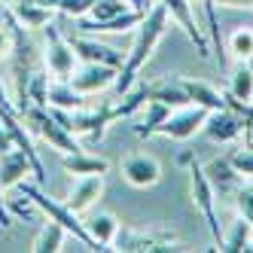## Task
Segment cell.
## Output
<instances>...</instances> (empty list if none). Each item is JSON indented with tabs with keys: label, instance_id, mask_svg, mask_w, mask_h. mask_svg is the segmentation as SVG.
Listing matches in <instances>:
<instances>
[{
	"label": "cell",
	"instance_id": "6da1fadb",
	"mask_svg": "<svg viewBox=\"0 0 253 253\" xmlns=\"http://www.w3.org/2000/svg\"><path fill=\"white\" fill-rule=\"evenodd\" d=\"M168 19H171V15H168V9L162 6V3H153L150 12L143 15V22L137 25L134 46H131L128 55H125V61H122V67H119V74H116V83H113L116 95H125V92L134 85V80H137V74L143 70V64L153 58L156 46L162 43V37H165Z\"/></svg>",
	"mask_w": 253,
	"mask_h": 253
},
{
	"label": "cell",
	"instance_id": "7a4b0ae2",
	"mask_svg": "<svg viewBox=\"0 0 253 253\" xmlns=\"http://www.w3.org/2000/svg\"><path fill=\"white\" fill-rule=\"evenodd\" d=\"M19 192H25L34 205H37V211H43L49 220H55L58 226H64V232L67 235H74V238L85 247V250H101L95 241H92V235L85 232V223L80 220V213H74L67 205H61V202H55V198H49L46 192H43V186L40 183H28V177L19 183Z\"/></svg>",
	"mask_w": 253,
	"mask_h": 253
},
{
	"label": "cell",
	"instance_id": "3957f363",
	"mask_svg": "<svg viewBox=\"0 0 253 253\" xmlns=\"http://www.w3.org/2000/svg\"><path fill=\"white\" fill-rule=\"evenodd\" d=\"M19 116L25 119V125H28V131H31V134H40V137L49 143V147H52V150H58L61 156H64V153H77V150H83L80 143H77V137L70 134L55 116H52L49 107L28 104Z\"/></svg>",
	"mask_w": 253,
	"mask_h": 253
},
{
	"label": "cell",
	"instance_id": "277c9868",
	"mask_svg": "<svg viewBox=\"0 0 253 253\" xmlns=\"http://www.w3.org/2000/svg\"><path fill=\"white\" fill-rule=\"evenodd\" d=\"M186 174H189V195H192V205H195L198 213L205 216L208 232H211V238H213L216 250H220L223 232H220V220H216V192H213V186H211V180H208L205 168L198 165L195 159L186 165Z\"/></svg>",
	"mask_w": 253,
	"mask_h": 253
},
{
	"label": "cell",
	"instance_id": "5b68a950",
	"mask_svg": "<svg viewBox=\"0 0 253 253\" xmlns=\"http://www.w3.org/2000/svg\"><path fill=\"white\" fill-rule=\"evenodd\" d=\"M46 31V55H43V64H46V70L55 80H70V74L77 70V52L70 49V43L61 37V31L55 28V25H46L43 28Z\"/></svg>",
	"mask_w": 253,
	"mask_h": 253
},
{
	"label": "cell",
	"instance_id": "8992f818",
	"mask_svg": "<svg viewBox=\"0 0 253 253\" xmlns=\"http://www.w3.org/2000/svg\"><path fill=\"white\" fill-rule=\"evenodd\" d=\"M208 113L211 110H205V107H198V104H186V107H180V110H171V116L156 128V134L171 137V140H189L195 131H202Z\"/></svg>",
	"mask_w": 253,
	"mask_h": 253
},
{
	"label": "cell",
	"instance_id": "52a82bcc",
	"mask_svg": "<svg viewBox=\"0 0 253 253\" xmlns=\"http://www.w3.org/2000/svg\"><path fill=\"white\" fill-rule=\"evenodd\" d=\"M247 128H250L247 119L238 116L235 110H229V107H223V110H211L208 119H205V125H202V131H205L211 140H216V143H232V140H238Z\"/></svg>",
	"mask_w": 253,
	"mask_h": 253
},
{
	"label": "cell",
	"instance_id": "ba28073f",
	"mask_svg": "<svg viewBox=\"0 0 253 253\" xmlns=\"http://www.w3.org/2000/svg\"><path fill=\"white\" fill-rule=\"evenodd\" d=\"M116 74L119 67H110V64H95V61H83V67H77L70 74V85L83 95H95V92H104L116 83Z\"/></svg>",
	"mask_w": 253,
	"mask_h": 253
},
{
	"label": "cell",
	"instance_id": "9c48e42d",
	"mask_svg": "<svg viewBox=\"0 0 253 253\" xmlns=\"http://www.w3.org/2000/svg\"><path fill=\"white\" fill-rule=\"evenodd\" d=\"M119 171H122V180H125V183H131V186H137V189L156 186L159 180H162V165H159L153 156H147V153H131V156H125L122 165H119Z\"/></svg>",
	"mask_w": 253,
	"mask_h": 253
},
{
	"label": "cell",
	"instance_id": "30bf717a",
	"mask_svg": "<svg viewBox=\"0 0 253 253\" xmlns=\"http://www.w3.org/2000/svg\"><path fill=\"white\" fill-rule=\"evenodd\" d=\"M159 3L168 9V15H171V19H174L180 28L186 31V37L192 40V46H195L198 55L208 58V55H211V49H208L205 34L198 31V25H195V19H192V3H189V0H159Z\"/></svg>",
	"mask_w": 253,
	"mask_h": 253
},
{
	"label": "cell",
	"instance_id": "8fae6325",
	"mask_svg": "<svg viewBox=\"0 0 253 253\" xmlns=\"http://www.w3.org/2000/svg\"><path fill=\"white\" fill-rule=\"evenodd\" d=\"M67 43H70V49L77 52V58H80V61H95V64H110V67H122V61H125V55H122L119 49L104 46V43H98V40H88V37H70Z\"/></svg>",
	"mask_w": 253,
	"mask_h": 253
},
{
	"label": "cell",
	"instance_id": "7c38bea8",
	"mask_svg": "<svg viewBox=\"0 0 253 253\" xmlns=\"http://www.w3.org/2000/svg\"><path fill=\"white\" fill-rule=\"evenodd\" d=\"M104 192V174H85V177H77L74 189L67 195V208L74 213H85L92 208Z\"/></svg>",
	"mask_w": 253,
	"mask_h": 253
},
{
	"label": "cell",
	"instance_id": "4fadbf2b",
	"mask_svg": "<svg viewBox=\"0 0 253 253\" xmlns=\"http://www.w3.org/2000/svg\"><path fill=\"white\" fill-rule=\"evenodd\" d=\"M28 174H34V171H31V159H28L19 147L0 153V186H3V189L19 186Z\"/></svg>",
	"mask_w": 253,
	"mask_h": 253
},
{
	"label": "cell",
	"instance_id": "5bb4252c",
	"mask_svg": "<svg viewBox=\"0 0 253 253\" xmlns=\"http://www.w3.org/2000/svg\"><path fill=\"white\" fill-rule=\"evenodd\" d=\"M143 15L147 12H140V9H125L122 15H116V19H107V22H88L85 15L80 19V34H125V31H131L143 22Z\"/></svg>",
	"mask_w": 253,
	"mask_h": 253
},
{
	"label": "cell",
	"instance_id": "9a60e30c",
	"mask_svg": "<svg viewBox=\"0 0 253 253\" xmlns=\"http://www.w3.org/2000/svg\"><path fill=\"white\" fill-rule=\"evenodd\" d=\"M183 92L189 95L192 104L205 107V110H223L226 107V92H216L211 83H202V80H186V77H177Z\"/></svg>",
	"mask_w": 253,
	"mask_h": 253
},
{
	"label": "cell",
	"instance_id": "2e32d148",
	"mask_svg": "<svg viewBox=\"0 0 253 253\" xmlns=\"http://www.w3.org/2000/svg\"><path fill=\"white\" fill-rule=\"evenodd\" d=\"M147 98H153V101H162V104H168L171 110H180V107L192 104V101H189V95L183 92V85H180V80H177V77L159 80V83H147Z\"/></svg>",
	"mask_w": 253,
	"mask_h": 253
},
{
	"label": "cell",
	"instance_id": "e0dca14e",
	"mask_svg": "<svg viewBox=\"0 0 253 253\" xmlns=\"http://www.w3.org/2000/svg\"><path fill=\"white\" fill-rule=\"evenodd\" d=\"M202 168H205V174H208V180H211L213 192H235V189H238L241 174L232 168L229 156H223V159H211L208 165H202Z\"/></svg>",
	"mask_w": 253,
	"mask_h": 253
},
{
	"label": "cell",
	"instance_id": "ac0fdd59",
	"mask_svg": "<svg viewBox=\"0 0 253 253\" xmlns=\"http://www.w3.org/2000/svg\"><path fill=\"white\" fill-rule=\"evenodd\" d=\"M85 232L92 235V241L101 247V250H110L113 241H116V235H119V220L113 213H95V216H88L85 220Z\"/></svg>",
	"mask_w": 253,
	"mask_h": 253
},
{
	"label": "cell",
	"instance_id": "d6986e66",
	"mask_svg": "<svg viewBox=\"0 0 253 253\" xmlns=\"http://www.w3.org/2000/svg\"><path fill=\"white\" fill-rule=\"evenodd\" d=\"M49 107H58V110H83L85 107V95L77 92L70 80H55L49 83V95H46Z\"/></svg>",
	"mask_w": 253,
	"mask_h": 253
},
{
	"label": "cell",
	"instance_id": "ffe728a7",
	"mask_svg": "<svg viewBox=\"0 0 253 253\" xmlns=\"http://www.w3.org/2000/svg\"><path fill=\"white\" fill-rule=\"evenodd\" d=\"M6 9H9L28 31H34V28H46V25L52 22V6L40 3V0H31V3H9Z\"/></svg>",
	"mask_w": 253,
	"mask_h": 253
},
{
	"label": "cell",
	"instance_id": "44dd1931",
	"mask_svg": "<svg viewBox=\"0 0 253 253\" xmlns=\"http://www.w3.org/2000/svg\"><path fill=\"white\" fill-rule=\"evenodd\" d=\"M61 165H64L67 174H74V177L107 174V168H110V165H107V159H101V156H88V153H83V150H77V153H64Z\"/></svg>",
	"mask_w": 253,
	"mask_h": 253
},
{
	"label": "cell",
	"instance_id": "7402d4cb",
	"mask_svg": "<svg viewBox=\"0 0 253 253\" xmlns=\"http://www.w3.org/2000/svg\"><path fill=\"white\" fill-rule=\"evenodd\" d=\"M147 104V83H140V85H131L125 95H119L116 104H110V113H113V122L116 119H128L134 116L140 107Z\"/></svg>",
	"mask_w": 253,
	"mask_h": 253
},
{
	"label": "cell",
	"instance_id": "603a6c76",
	"mask_svg": "<svg viewBox=\"0 0 253 253\" xmlns=\"http://www.w3.org/2000/svg\"><path fill=\"white\" fill-rule=\"evenodd\" d=\"M168 116H171V107H168V104L147 98V113H143V119L134 125V134H137V137H153L156 128H159V125L165 122Z\"/></svg>",
	"mask_w": 253,
	"mask_h": 253
},
{
	"label": "cell",
	"instance_id": "cb8c5ba5",
	"mask_svg": "<svg viewBox=\"0 0 253 253\" xmlns=\"http://www.w3.org/2000/svg\"><path fill=\"white\" fill-rule=\"evenodd\" d=\"M64 226H58L55 220H49L43 229H40V235L34 238V244H31V250L34 253H58L61 247H64Z\"/></svg>",
	"mask_w": 253,
	"mask_h": 253
},
{
	"label": "cell",
	"instance_id": "d4e9b609",
	"mask_svg": "<svg viewBox=\"0 0 253 253\" xmlns=\"http://www.w3.org/2000/svg\"><path fill=\"white\" fill-rule=\"evenodd\" d=\"M250 238H253V226L244 220V216H238V220L232 223V229L223 235L220 250H226V253H241V250H247Z\"/></svg>",
	"mask_w": 253,
	"mask_h": 253
},
{
	"label": "cell",
	"instance_id": "484cf974",
	"mask_svg": "<svg viewBox=\"0 0 253 253\" xmlns=\"http://www.w3.org/2000/svg\"><path fill=\"white\" fill-rule=\"evenodd\" d=\"M229 95H232L235 101H247V104H253V74H250V67H247V61H241L238 67L232 70Z\"/></svg>",
	"mask_w": 253,
	"mask_h": 253
},
{
	"label": "cell",
	"instance_id": "4316f807",
	"mask_svg": "<svg viewBox=\"0 0 253 253\" xmlns=\"http://www.w3.org/2000/svg\"><path fill=\"white\" fill-rule=\"evenodd\" d=\"M125 9H131L128 0H95L85 19H88V22H107V19H116V15H122ZM80 19H83V15H80Z\"/></svg>",
	"mask_w": 253,
	"mask_h": 253
},
{
	"label": "cell",
	"instance_id": "83f0119b",
	"mask_svg": "<svg viewBox=\"0 0 253 253\" xmlns=\"http://www.w3.org/2000/svg\"><path fill=\"white\" fill-rule=\"evenodd\" d=\"M46 95H49V70H34L28 80V104L49 107Z\"/></svg>",
	"mask_w": 253,
	"mask_h": 253
},
{
	"label": "cell",
	"instance_id": "f1b7e54d",
	"mask_svg": "<svg viewBox=\"0 0 253 253\" xmlns=\"http://www.w3.org/2000/svg\"><path fill=\"white\" fill-rule=\"evenodd\" d=\"M229 52L238 61H247L253 55V31L250 28H238V31H232V37H229Z\"/></svg>",
	"mask_w": 253,
	"mask_h": 253
},
{
	"label": "cell",
	"instance_id": "f546056e",
	"mask_svg": "<svg viewBox=\"0 0 253 253\" xmlns=\"http://www.w3.org/2000/svg\"><path fill=\"white\" fill-rule=\"evenodd\" d=\"M232 195H235V208H238V216H244V220L253 226V186H238Z\"/></svg>",
	"mask_w": 253,
	"mask_h": 253
},
{
	"label": "cell",
	"instance_id": "4dcf8cb0",
	"mask_svg": "<svg viewBox=\"0 0 253 253\" xmlns=\"http://www.w3.org/2000/svg\"><path fill=\"white\" fill-rule=\"evenodd\" d=\"M229 162H232V168L238 171L241 177H253V147H247V150H235V153L229 156Z\"/></svg>",
	"mask_w": 253,
	"mask_h": 253
},
{
	"label": "cell",
	"instance_id": "1f68e13d",
	"mask_svg": "<svg viewBox=\"0 0 253 253\" xmlns=\"http://www.w3.org/2000/svg\"><path fill=\"white\" fill-rule=\"evenodd\" d=\"M95 0H55V9L70 15V19H80V15H88Z\"/></svg>",
	"mask_w": 253,
	"mask_h": 253
},
{
	"label": "cell",
	"instance_id": "d6a6232c",
	"mask_svg": "<svg viewBox=\"0 0 253 253\" xmlns=\"http://www.w3.org/2000/svg\"><path fill=\"white\" fill-rule=\"evenodd\" d=\"M6 208L12 213V220H15V216H25V220H28V216H34V211H37V205H34L25 192H22V198H6Z\"/></svg>",
	"mask_w": 253,
	"mask_h": 253
},
{
	"label": "cell",
	"instance_id": "836d02e7",
	"mask_svg": "<svg viewBox=\"0 0 253 253\" xmlns=\"http://www.w3.org/2000/svg\"><path fill=\"white\" fill-rule=\"evenodd\" d=\"M12 213H9V208H6V198H3V186H0V229L3 232H9L12 229Z\"/></svg>",
	"mask_w": 253,
	"mask_h": 253
},
{
	"label": "cell",
	"instance_id": "e575fe53",
	"mask_svg": "<svg viewBox=\"0 0 253 253\" xmlns=\"http://www.w3.org/2000/svg\"><path fill=\"white\" fill-rule=\"evenodd\" d=\"M9 52H12V34L9 28H0V58H9Z\"/></svg>",
	"mask_w": 253,
	"mask_h": 253
},
{
	"label": "cell",
	"instance_id": "d590c367",
	"mask_svg": "<svg viewBox=\"0 0 253 253\" xmlns=\"http://www.w3.org/2000/svg\"><path fill=\"white\" fill-rule=\"evenodd\" d=\"M128 6H131V9H140V12H150L153 3H150V0H128Z\"/></svg>",
	"mask_w": 253,
	"mask_h": 253
},
{
	"label": "cell",
	"instance_id": "8d00e7d4",
	"mask_svg": "<svg viewBox=\"0 0 253 253\" xmlns=\"http://www.w3.org/2000/svg\"><path fill=\"white\" fill-rule=\"evenodd\" d=\"M213 3H223V6H253V0H213Z\"/></svg>",
	"mask_w": 253,
	"mask_h": 253
},
{
	"label": "cell",
	"instance_id": "74e56055",
	"mask_svg": "<svg viewBox=\"0 0 253 253\" xmlns=\"http://www.w3.org/2000/svg\"><path fill=\"white\" fill-rule=\"evenodd\" d=\"M0 107H15V104H12V98L6 95V85H3V83H0Z\"/></svg>",
	"mask_w": 253,
	"mask_h": 253
},
{
	"label": "cell",
	"instance_id": "f35d334b",
	"mask_svg": "<svg viewBox=\"0 0 253 253\" xmlns=\"http://www.w3.org/2000/svg\"><path fill=\"white\" fill-rule=\"evenodd\" d=\"M40 3H46V6H52V9H55V0H40Z\"/></svg>",
	"mask_w": 253,
	"mask_h": 253
},
{
	"label": "cell",
	"instance_id": "ab89813d",
	"mask_svg": "<svg viewBox=\"0 0 253 253\" xmlns=\"http://www.w3.org/2000/svg\"><path fill=\"white\" fill-rule=\"evenodd\" d=\"M247 67H250V74H253V55H250V58H247Z\"/></svg>",
	"mask_w": 253,
	"mask_h": 253
},
{
	"label": "cell",
	"instance_id": "60d3db41",
	"mask_svg": "<svg viewBox=\"0 0 253 253\" xmlns=\"http://www.w3.org/2000/svg\"><path fill=\"white\" fill-rule=\"evenodd\" d=\"M9 3H31V0H9Z\"/></svg>",
	"mask_w": 253,
	"mask_h": 253
},
{
	"label": "cell",
	"instance_id": "b9f144b4",
	"mask_svg": "<svg viewBox=\"0 0 253 253\" xmlns=\"http://www.w3.org/2000/svg\"><path fill=\"white\" fill-rule=\"evenodd\" d=\"M247 134H250V143H253V125H250V128H247Z\"/></svg>",
	"mask_w": 253,
	"mask_h": 253
}]
</instances>
